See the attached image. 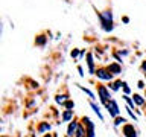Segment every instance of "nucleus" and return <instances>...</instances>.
I'll list each match as a JSON object with an SVG mask.
<instances>
[{"label":"nucleus","mask_w":146,"mask_h":137,"mask_svg":"<svg viewBox=\"0 0 146 137\" xmlns=\"http://www.w3.org/2000/svg\"><path fill=\"white\" fill-rule=\"evenodd\" d=\"M49 130H50V125H49V123H43V125L40 126L38 131H40V132H44V131H49Z\"/></svg>","instance_id":"nucleus-12"},{"label":"nucleus","mask_w":146,"mask_h":137,"mask_svg":"<svg viewBox=\"0 0 146 137\" xmlns=\"http://www.w3.org/2000/svg\"><path fill=\"white\" fill-rule=\"evenodd\" d=\"M96 75H98V78L105 79V81H111L113 79V75L110 73V70H105V68H99V70L96 72Z\"/></svg>","instance_id":"nucleus-3"},{"label":"nucleus","mask_w":146,"mask_h":137,"mask_svg":"<svg viewBox=\"0 0 146 137\" xmlns=\"http://www.w3.org/2000/svg\"><path fill=\"white\" fill-rule=\"evenodd\" d=\"M35 43H36V44H38V46H43V44L46 43V37H43V35H40V37H38V38H36V40H35Z\"/></svg>","instance_id":"nucleus-11"},{"label":"nucleus","mask_w":146,"mask_h":137,"mask_svg":"<svg viewBox=\"0 0 146 137\" xmlns=\"http://www.w3.org/2000/svg\"><path fill=\"white\" fill-rule=\"evenodd\" d=\"M67 137H68V136H67Z\"/></svg>","instance_id":"nucleus-22"},{"label":"nucleus","mask_w":146,"mask_h":137,"mask_svg":"<svg viewBox=\"0 0 146 137\" xmlns=\"http://www.w3.org/2000/svg\"><path fill=\"white\" fill-rule=\"evenodd\" d=\"M78 70H79V75L84 76V70H82V67H78Z\"/></svg>","instance_id":"nucleus-19"},{"label":"nucleus","mask_w":146,"mask_h":137,"mask_svg":"<svg viewBox=\"0 0 146 137\" xmlns=\"http://www.w3.org/2000/svg\"><path fill=\"white\" fill-rule=\"evenodd\" d=\"M72 57H78V50H76V49L72 52Z\"/></svg>","instance_id":"nucleus-20"},{"label":"nucleus","mask_w":146,"mask_h":137,"mask_svg":"<svg viewBox=\"0 0 146 137\" xmlns=\"http://www.w3.org/2000/svg\"><path fill=\"white\" fill-rule=\"evenodd\" d=\"M66 98H67V96H64V94H61V96H56V99H55V100H56V102L58 104H64V102H66Z\"/></svg>","instance_id":"nucleus-14"},{"label":"nucleus","mask_w":146,"mask_h":137,"mask_svg":"<svg viewBox=\"0 0 146 137\" xmlns=\"http://www.w3.org/2000/svg\"><path fill=\"white\" fill-rule=\"evenodd\" d=\"M123 132L126 134V137H137L135 136V130L132 125H125L123 126Z\"/></svg>","instance_id":"nucleus-4"},{"label":"nucleus","mask_w":146,"mask_h":137,"mask_svg":"<svg viewBox=\"0 0 146 137\" xmlns=\"http://www.w3.org/2000/svg\"><path fill=\"white\" fill-rule=\"evenodd\" d=\"M91 107H93V110H94V113L98 114V117L100 119V120H104V117H102V114H100V110H99V107H98V105L91 102Z\"/></svg>","instance_id":"nucleus-9"},{"label":"nucleus","mask_w":146,"mask_h":137,"mask_svg":"<svg viewBox=\"0 0 146 137\" xmlns=\"http://www.w3.org/2000/svg\"><path fill=\"white\" fill-rule=\"evenodd\" d=\"M78 123L76 122H72L70 125H68V128H67V136L68 137H73V134H76V130H78Z\"/></svg>","instance_id":"nucleus-5"},{"label":"nucleus","mask_w":146,"mask_h":137,"mask_svg":"<svg viewBox=\"0 0 146 137\" xmlns=\"http://www.w3.org/2000/svg\"><path fill=\"white\" fill-rule=\"evenodd\" d=\"M84 134H85V132H84V130H82V126H78V130H76V134H75V136H76V137H85Z\"/></svg>","instance_id":"nucleus-13"},{"label":"nucleus","mask_w":146,"mask_h":137,"mask_svg":"<svg viewBox=\"0 0 146 137\" xmlns=\"http://www.w3.org/2000/svg\"><path fill=\"white\" fill-rule=\"evenodd\" d=\"M108 70L113 72L114 75H119L122 68H120V66H119V64H110V66H108Z\"/></svg>","instance_id":"nucleus-6"},{"label":"nucleus","mask_w":146,"mask_h":137,"mask_svg":"<svg viewBox=\"0 0 146 137\" xmlns=\"http://www.w3.org/2000/svg\"><path fill=\"white\" fill-rule=\"evenodd\" d=\"M73 107H75V104H73L72 100H67V102H66V108H67V110H70V108H73Z\"/></svg>","instance_id":"nucleus-18"},{"label":"nucleus","mask_w":146,"mask_h":137,"mask_svg":"<svg viewBox=\"0 0 146 137\" xmlns=\"http://www.w3.org/2000/svg\"><path fill=\"white\" fill-rule=\"evenodd\" d=\"M123 98H125V100H126L128 104H129V108H134V104H135V102H134V99L131 100L129 98H128V96H123Z\"/></svg>","instance_id":"nucleus-16"},{"label":"nucleus","mask_w":146,"mask_h":137,"mask_svg":"<svg viewBox=\"0 0 146 137\" xmlns=\"http://www.w3.org/2000/svg\"><path fill=\"white\" fill-rule=\"evenodd\" d=\"M134 102H135L137 105H143V104H145V99L141 98L140 94H134Z\"/></svg>","instance_id":"nucleus-8"},{"label":"nucleus","mask_w":146,"mask_h":137,"mask_svg":"<svg viewBox=\"0 0 146 137\" xmlns=\"http://www.w3.org/2000/svg\"><path fill=\"white\" fill-rule=\"evenodd\" d=\"M87 59H88V61H87V63H88V67H90V72L91 73H93L94 72V66H93V58H91V55L88 53V55H87Z\"/></svg>","instance_id":"nucleus-10"},{"label":"nucleus","mask_w":146,"mask_h":137,"mask_svg":"<svg viewBox=\"0 0 146 137\" xmlns=\"http://www.w3.org/2000/svg\"><path fill=\"white\" fill-rule=\"evenodd\" d=\"M79 88H81L82 91H84V93H87V94H88V96H90V98H94V94H93V93H91V91H90V90H87V88H84V87H81V85H79Z\"/></svg>","instance_id":"nucleus-17"},{"label":"nucleus","mask_w":146,"mask_h":137,"mask_svg":"<svg viewBox=\"0 0 146 137\" xmlns=\"http://www.w3.org/2000/svg\"><path fill=\"white\" fill-rule=\"evenodd\" d=\"M107 108H108V113L111 114L113 117H117L119 116V107H117V104H116V100H113V99H110L107 104Z\"/></svg>","instance_id":"nucleus-1"},{"label":"nucleus","mask_w":146,"mask_h":137,"mask_svg":"<svg viewBox=\"0 0 146 137\" xmlns=\"http://www.w3.org/2000/svg\"><path fill=\"white\" fill-rule=\"evenodd\" d=\"M123 122H126L125 117H116V120H114V125L119 126V125H120V123H123Z\"/></svg>","instance_id":"nucleus-15"},{"label":"nucleus","mask_w":146,"mask_h":137,"mask_svg":"<svg viewBox=\"0 0 146 137\" xmlns=\"http://www.w3.org/2000/svg\"><path fill=\"white\" fill-rule=\"evenodd\" d=\"M72 117H73V110H67V111H66V113L62 114V120H64V122L70 120Z\"/></svg>","instance_id":"nucleus-7"},{"label":"nucleus","mask_w":146,"mask_h":137,"mask_svg":"<svg viewBox=\"0 0 146 137\" xmlns=\"http://www.w3.org/2000/svg\"><path fill=\"white\" fill-rule=\"evenodd\" d=\"M98 91H99V96H100V100H102L104 104H107L108 100H110V93H108V90L105 88L104 85H99L98 87Z\"/></svg>","instance_id":"nucleus-2"},{"label":"nucleus","mask_w":146,"mask_h":137,"mask_svg":"<svg viewBox=\"0 0 146 137\" xmlns=\"http://www.w3.org/2000/svg\"><path fill=\"white\" fill-rule=\"evenodd\" d=\"M46 137H50V136H46Z\"/></svg>","instance_id":"nucleus-21"}]
</instances>
